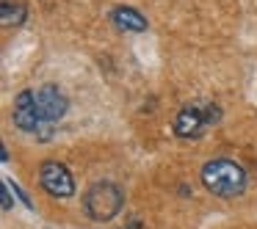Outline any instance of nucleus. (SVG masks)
I'll return each mask as SVG.
<instances>
[{"instance_id": "obj_1", "label": "nucleus", "mask_w": 257, "mask_h": 229, "mask_svg": "<svg viewBox=\"0 0 257 229\" xmlns=\"http://www.w3.org/2000/svg\"><path fill=\"white\" fill-rule=\"evenodd\" d=\"M202 185L218 199H235L246 190V171L229 157H216L202 166Z\"/></svg>"}, {"instance_id": "obj_2", "label": "nucleus", "mask_w": 257, "mask_h": 229, "mask_svg": "<svg viewBox=\"0 0 257 229\" xmlns=\"http://www.w3.org/2000/svg\"><path fill=\"white\" fill-rule=\"evenodd\" d=\"M124 207V193L113 182H94L83 193V210L94 221H111L122 212Z\"/></svg>"}, {"instance_id": "obj_3", "label": "nucleus", "mask_w": 257, "mask_h": 229, "mask_svg": "<svg viewBox=\"0 0 257 229\" xmlns=\"http://www.w3.org/2000/svg\"><path fill=\"white\" fill-rule=\"evenodd\" d=\"M218 119H221L218 105H185L180 108L177 119H174V133L180 138H199Z\"/></svg>"}, {"instance_id": "obj_4", "label": "nucleus", "mask_w": 257, "mask_h": 229, "mask_svg": "<svg viewBox=\"0 0 257 229\" xmlns=\"http://www.w3.org/2000/svg\"><path fill=\"white\" fill-rule=\"evenodd\" d=\"M39 182H42V188H45L50 196H56V199H69V196L75 193V179H72V174H69V168L64 166V163H58V160L42 163V168H39Z\"/></svg>"}, {"instance_id": "obj_5", "label": "nucleus", "mask_w": 257, "mask_h": 229, "mask_svg": "<svg viewBox=\"0 0 257 229\" xmlns=\"http://www.w3.org/2000/svg\"><path fill=\"white\" fill-rule=\"evenodd\" d=\"M36 108H39V116L45 124L50 122H58V119L67 113L69 108V100L64 97V91L53 83H45L39 91H36Z\"/></svg>"}, {"instance_id": "obj_6", "label": "nucleus", "mask_w": 257, "mask_h": 229, "mask_svg": "<svg viewBox=\"0 0 257 229\" xmlns=\"http://www.w3.org/2000/svg\"><path fill=\"white\" fill-rule=\"evenodd\" d=\"M12 119L23 133H36L39 127H45L39 116V108H36V94L34 91H20L17 100H14L12 108Z\"/></svg>"}, {"instance_id": "obj_7", "label": "nucleus", "mask_w": 257, "mask_h": 229, "mask_svg": "<svg viewBox=\"0 0 257 229\" xmlns=\"http://www.w3.org/2000/svg\"><path fill=\"white\" fill-rule=\"evenodd\" d=\"M111 20L119 31H124V34H141V31H147V20L141 17V12L133 6H116L111 12Z\"/></svg>"}, {"instance_id": "obj_8", "label": "nucleus", "mask_w": 257, "mask_h": 229, "mask_svg": "<svg viewBox=\"0 0 257 229\" xmlns=\"http://www.w3.org/2000/svg\"><path fill=\"white\" fill-rule=\"evenodd\" d=\"M0 17H3V25H20L25 17H28V9H25L23 3L3 0V6H0Z\"/></svg>"}, {"instance_id": "obj_9", "label": "nucleus", "mask_w": 257, "mask_h": 229, "mask_svg": "<svg viewBox=\"0 0 257 229\" xmlns=\"http://www.w3.org/2000/svg\"><path fill=\"white\" fill-rule=\"evenodd\" d=\"M3 210H12V196H9V185H6V193H3Z\"/></svg>"}, {"instance_id": "obj_10", "label": "nucleus", "mask_w": 257, "mask_h": 229, "mask_svg": "<svg viewBox=\"0 0 257 229\" xmlns=\"http://www.w3.org/2000/svg\"><path fill=\"white\" fill-rule=\"evenodd\" d=\"M122 229H141V221H139V218H130L127 226H122Z\"/></svg>"}]
</instances>
